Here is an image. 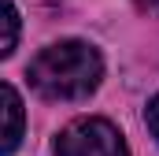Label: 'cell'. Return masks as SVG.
Returning <instances> with one entry per match:
<instances>
[{
    "instance_id": "cell-6",
    "label": "cell",
    "mask_w": 159,
    "mask_h": 156,
    "mask_svg": "<svg viewBox=\"0 0 159 156\" xmlns=\"http://www.w3.org/2000/svg\"><path fill=\"white\" fill-rule=\"evenodd\" d=\"M137 4H141L148 15H159V0H137Z\"/></svg>"
},
{
    "instance_id": "cell-3",
    "label": "cell",
    "mask_w": 159,
    "mask_h": 156,
    "mask_svg": "<svg viewBox=\"0 0 159 156\" xmlns=\"http://www.w3.org/2000/svg\"><path fill=\"white\" fill-rule=\"evenodd\" d=\"M0 93H4V149L0 156H11L15 153V145H19V138H22V100H19V93H15V85H0Z\"/></svg>"
},
{
    "instance_id": "cell-5",
    "label": "cell",
    "mask_w": 159,
    "mask_h": 156,
    "mask_svg": "<svg viewBox=\"0 0 159 156\" xmlns=\"http://www.w3.org/2000/svg\"><path fill=\"white\" fill-rule=\"evenodd\" d=\"M144 123H148V130H152V138L159 141V93L148 100V108H144Z\"/></svg>"
},
{
    "instance_id": "cell-1",
    "label": "cell",
    "mask_w": 159,
    "mask_h": 156,
    "mask_svg": "<svg viewBox=\"0 0 159 156\" xmlns=\"http://www.w3.org/2000/svg\"><path fill=\"white\" fill-rule=\"evenodd\" d=\"M104 78V60L89 41H56L30 63V85L44 100H85Z\"/></svg>"
},
{
    "instance_id": "cell-2",
    "label": "cell",
    "mask_w": 159,
    "mask_h": 156,
    "mask_svg": "<svg viewBox=\"0 0 159 156\" xmlns=\"http://www.w3.org/2000/svg\"><path fill=\"white\" fill-rule=\"evenodd\" d=\"M56 156H129V149L107 119H74L56 138Z\"/></svg>"
},
{
    "instance_id": "cell-4",
    "label": "cell",
    "mask_w": 159,
    "mask_h": 156,
    "mask_svg": "<svg viewBox=\"0 0 159 156\" xmlns=\"http://www.w3.org/2000/svg\"><path fill=\"white\" fill-rule=\"evenodd\" d=\"M15 41H19V11L7 0L4 4V41H0V56H11L15 52Z\"/></svg>"
}]
</instances>
